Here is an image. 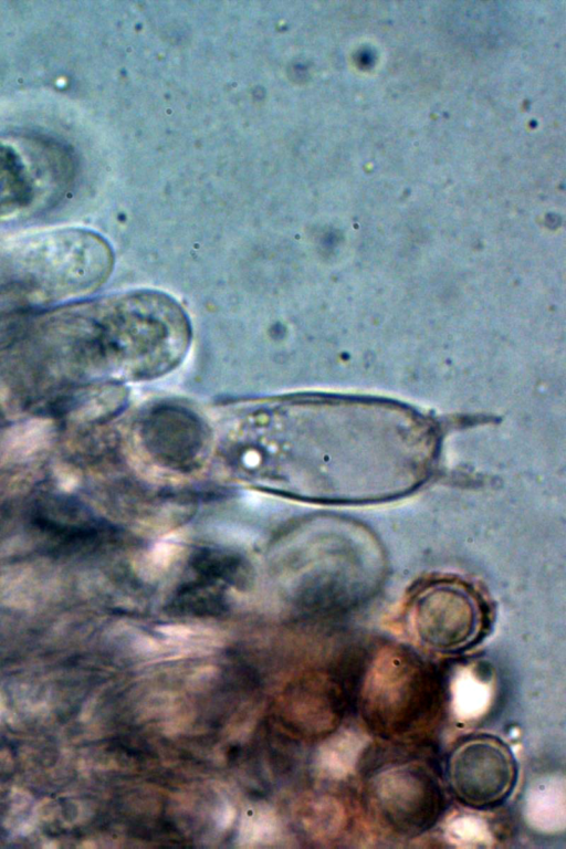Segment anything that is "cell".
<instances>
[{
    "label": "cell",
    "mask_w": 566,
    "mask_h": 849,
    "mask_svg": "<svg viewBox=\"0 0 566 849\" xmlns=\"http://www.w3.org/2000/svg\"><path fill=\"white\" fill-rule=\"evenodd\" d=\"M411 623L423 646L452 652L478 639L483 627V612L476 597L465 586L437 583L416 596Z\"/></svg>",
    "instance_id": "obj_1"
},
{
    "label": "cell",
    "mask_w": 566,
    "mask_h": 849,
    "mask_svg": "<svg viewBox=\"0 0 566 849\" xmlns=\"http://www.w3.org/2000/svg\"><path fill=\"white\" fill-rule=\"evenodd\" d=\"M0 138V213L29 206L43 187L63 186L70 165L63 150L46 142Z\"/></svg>",
    "instance_id": "obj_3"
},
{
    "label": "cell",
    "mask_w": 566,
    "mask_h": 849,
    "mask_svg": "<svg viewBox=\"0 0 566 849\" xmlns=\"http://www.w3.org/2000/svg\"><path fill=\"white\" fill-rule=\"evenodd\" d=\"M177 551L178 547L172 543L163 542L157 544L147 555L145 567L147 566L149 572L158 574L172 562Z\"/></svg>",
    "instance_id": "obj_4"
},
{
    "label": "cell",
    "mask_w": 566,
    "mask_h": 849,
    "mask_svg": "<svg viewBox=\"0 0 566 849\" xmlns=\"http://www.w3.org/2000/svg\"><path fill=\"white\" fill-rule=\"evenodd\" d=\"M450 788L464 805L486 808L512 793L517 765L511 750L493 736L472 737L450 755L447 766Z\"/></svg>",
    "instance_id": "obj_2"
}]
</instances>
